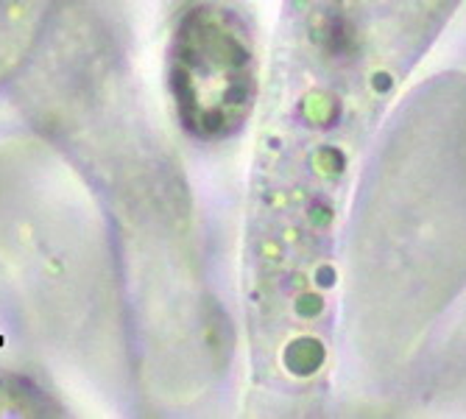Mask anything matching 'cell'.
Segmentation results:
<instances>
[{"label": "cell", "mask_w": 466, "mask_h": 419, "mask_svg": "<svg viewBox=\"0 0 466 419\" xmlns=\"http://www.w3.org/2000/svg\"><path fill=\"white\" fill-rule=\"evenodd\" d=\"M461 0H285L254 146L243 293L254 394L316 403L358 162Z\"/></svg>", "instance_id": "obj_1"}, {"label": "cell", "mask_w": 466, "mask_h": 419, "mask_svg": "<svg viewBox=\"0 0 466 419\" xmlns=\"http://www.w3.org/2000/svg\"><path fill=\"white\" fill-rule=\"evenodd\" d=\"M167 96L187 138L221 143L258 104V46L248 20L227 0H193L171 31Z\"/></svg>", "instance_id": "obj_2"}, {"label": "cell", "mask_w": 466, "mask_h": 419, "mask_svg": "<svg viewBox=\"0 0 466 419\" xmlns=\"http://www.w3.org/2000/svg\"><path fill=\"white\" fill-rule=\"evenodd\" d=\"M51 0H0V78L12 73L36 42Z\"/></svg>", "instance_id": "obj_3"}]
</instances>
